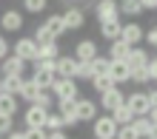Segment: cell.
Returning <instances> with one entry per match:
<instances>
[{
	"label": "cell",
	"instance_id": "cell-17",
	"mask_svg": "<svg viewBox=\"0 0 157 139\" xmlns=\"http://www.w3.org/2000/svg\"><path fill=\"white\" fill-rule=\"evenodd\" d=\"M75 68H77L75 57H57L54 60V74H57V77H71L75 80Z\"/></svg>",
	"mask_w": 157,
	"mask_h": 139
},
{
	"label": "cell",
	"instance_id": "cell-26",
	"mask_svg": "<svg viewBox=\"0 0 157 139\" xmlns=\"http://www.w3.org/2000/svg\"><path fill=\"white\" fill-rule=\"evenodd\" d=\"M57 57H60L57 40H54V43H46V45H37V60H57Z\"/></svg>",
	"mask_w": 157,
	"mask_h": 139
},
{
	"label": "cell",
	"instance_id": "cell-34",
	"mask_svg": "<svg viewBox=\"0 0 157 139\" xmlns=\"http://www.w3.org/2000/svg\"><path fill=\"white\" fill-rule=\"evenodd\" d=\"M109 62H112V60H109V57H100V54H97L94 60H91V68H94V77H97V74H109Z\"/></svg>",
	"mask_w": 157,
	"mask_h": 139
},
{
	"label": "cell",
	"instance_id": "cell-19",
	"mask_svg": "<svg viewBox=\"0 0 157 139\" xmlns=\"http://www.w3.org/2000/svg\"><path fill=\"white\" fill-rule=\"evenodd\" d=\"M17 108H20V99H17L14 94H3V91H0V114L14 116V114H17Z\"/></svg>",
	"mask_w": 157,
	"mask_h": 139
},
{
	"label": "cell",
	"instance_id": "cell-13",
	"mask_svg": "<svg viewBox=\"0 0 157 139\" xmlns=\"http://www.w3.org/2000/svg\"><path fill=\"white\" fill-rule=\"evenodd\" d=\"M94 57H97V43L94 40H89V37H86V40H80L75 45V60L77 62H91Z\"/></svg>",
	"mask_w": 157,
	"mask_h": 139
},
{
	"label": "cell",
	"instance_id": "cell-9",
	"mask_svg": "<svg viewBox=\"0 0 157 139\" xmlns=\"http://www.w3.org/2000/svg\"><path fill=\"white\" fill-rule=\"evenodd\" d=\"M75 105H77V99H57V114L63 116V125H66V128L80 125V119L75 114Z\"/></svg>",
	"mask_w": 157,
	"mask_h": 139
},
{
	"label": "cell",
	"instance_id": "cell-1",
	"mask_svg": "<svg viewBox=\"0 0 157 139\" xmlns=\"http://www.w3.org/2000/svg\"><path fill=\"white\" fill-rule=\"evenodd\" d=\"M49 91H52L54 99H80V97H77V94H80L77 80H71V77H57Z\"/></svg>",
	"mask_w": 157,
	"mask_h": 139
},
{
	"label": "cell",
	"instance_id": "cell-16",
	"mask_svg": "<svg viewBox=\"0 0 157 139\" xmlns=\"http://www.w3.org/2000/svg\"><path fill=\"white\" fill-rule=\"evenodd\" d=\"M75 114H77L80 122H94V116H97V105L91 102V99H77Z\"/></svg>",
	"mask_w": 157,
	"mask_h": 139
},
{
	"label": "cell",
	"instance_id": "cell-3",
	"mask_svg": "<svg viewBox=\"0 0 157 139\" xmlns=\"http://www.w3.org/2000/svg\"><path fill=\"white\" fill-rule=\"evenodd\" d=\"M117 122L112 119V114H106V116H94V122H91V131H94V139H114L117 136Z\"/></svg>",
	"mask_w": 157,
	"mask_h": 139
},
{
	"label": "cell",
	"instance_id": "cell-42",
	"mask_svg": "<svg viewBox=\"0 0 157 139\" xmlns=\"http://www.w3.org/2000/svg\"><path fill=\"white\" fill-rule=\"evenodd\" d=\"M143 12H157V0H140Z\"/></svg>",
	"mask_w": 157,
	"mask_h": 139
},
{
	"label": "cell",
	"instance_id": "cell-12",
	"mask_svg": "<svg viewBox=\"0 0 157 139\" xmlns=\"http://www.w3.org/2000/svg\"><path fill=\"white\" fill-rule=\"evenodd\" d=\"M0 77H23V71H26V62L20 57H14V54H9L6 60H0Z\"/></svg>",
	"mask_w": 157,
	"mask_h": 139
},
{
	"label": "cell",
	"instance_id": "cell-44",
	"mask_svg": "<svg viewBox=\"0 0 157 139\" xmlns=\"http://www.w3.org/2000/svg\"><path fill=\"white\" fill-rule=\"evenodd\" d=\"M49 139H69L63 131H49Z\"/></svg>",
	"mask_w": 157,
	"mask_h": 139
},
{
	"label": "cell",
	"instance_id": "cell-24",
	"mask_svg": "<svg viewBox=\"0 0 157 139\" xmlns=\"http://www.w3.org/2000/svg\"><path fill=\"white\" fill-rule=\"evenodd\" d=\"M112 119H114L117 125H132V122H134V114H132V108L123 102V105H117V108L112 111Z\"/></svg>",
	"mask_w": 157,
	"mask_h": 139
},
{
	"label": "cell",
	"instance_id": "cell-30",
	"mask_svg": "<svg viewBox=\"0 0 157 139\" xmlns=\"http://www.w3.org/2000/svg\"><path fill=\"white\" fill-rule=\"evenodd\" d=\"M63 128H66L63 125V116L57 114V111H54V114L49 111V116H46V131H63Z\"/></svg>",
	"mask_w": 157,
	"mask_h": 139
},
{
	"label": "cell",
	"instance_id": "cell-22",
	"mask_svg": "<svg viewBox=\"0 0 157 139\" xmlns=\"http://www.w3.org/2000/svg\"><path fill=\"white\" fill-rule=\"evenodd\" d=\"M89 82H91V88H94L97 94H106V91H112L117 85V82L112 80V74H97V77H91Z\"/></svg>",
	"mask_w": 157,
	"mask_h": 139
},
{
	"label": "cell",
	"instance_id": "cell-28",
	"mask_svg": "<svg viewBox=\"0 0 157 139\" xmlns=\"http://www.w3.org/2000/svg\"><path fill=\"white\" fill-rule=\"evenodd\" d=\"M40 94V88L34 85L32 80H26L23 82V88H20V94H17V99H26V102H34V97Z\"/></svg>",
	"mask_w": 157,
	"mask_h": 139
},
{
	"label": "cell",
	"instance_id": "cell-40",
	"mask_svg": "<svg viewBox=\"0 0 157 139\" xmlns=\"http://www.w3.org/2000/svg\"><path fill=\"white\" fill-rule=\"evenodd\" d=\"M143 37H146V43H149V45H151V48H157V26H154V29H151V31H146Z\"/></svg>",
	"mask_w": 157,
	"mask_h": 139
},
{
	"label": "cell",
	"instance_id": "cell-43",
	"mask_svg": "<svg viewBox=\"0 0 157 139\" xmlns=\"http://www.w3.org/2000/svg\"><path fill=\"white\" fill-rule=\"evenodd\" d=\"M6 139H26V134H23V131H9Z\"/></svg>",
	"mask_w": 157,
	"mask_h": 139
},
{
	"label": "cell",
	"instance_id": "cell-8",
	"mask_svg": "<svg viewBox=\"0 0 157 139\" xmlns=\"http://www.w3.org/2000/svg\"><path fill=\"white\" fill-rule=\"evenodd\" d=\"M120 40L128 43V45H137V43H143V26L137 23V20H128L120 26Z\"/></svg>",
	"mask_w": 157,
	"mask_h": 139
},
{
	"label": "cell",
	"instance_id": "cell-32",
	"mask_svg": "<svg viewBox=\"0 0 157 139\" xmlns=\"http://www.w3.org/2000/svg\"><path fill=\"white\" fill-rule=\"evenodd\" d=\"M94 77V68H91V62H77L75 68V80H91Z\"/></svg>",
	"mask_w": 157,
	"mask_h": 139
},
{
	"label": "cell",
	"instance_id": "cell-14",
	"mask_svg": "<svg viewBox=\"0 0 157 139\" xmlns=\"http://www.w3.org/2000/svg\"><path fill=\"white\" fill-rule=\"evenodd\" d=\"M149 60H151V57H149V51H146V48L132 45V51H128V57H126L123 62H126L132 71H137V68H146V66H149Z\"/></svg>",
	"mask_w": 157,
	"mask_h": 139
},
{
	"label": "cell",
	"instance_id": "cell-6",
	"mask_svg": "<svg viewBox=\"0 0 157 139\" xmlns=\"http://www.w3.org/2000/svg\"><path fill=\"white\" fill-rule=\"evenodd\" d=\"M46 116H49V111L40 108V105H26L23 111V125L26 128H46Z\"/></svg>",
	"mask_w": 157,
	"mask_h": 139
},
{
	"label": "cell",
	"instance_id": "cell-38",
	"mask_svg": "<svg viewBox=\"0 0 157 139\" xmlns=\"http://www.w3.org/2000/svg\"><path fill=\"white\" fill-rule=\"evenodd\" d=\"M26 139H49V131L46 128H26Z\"/></svg>",
	"mask_w": 157,
	"mask_h": 139
},
{
	"label": "cell",
	"instance_id": "cell-21",
	"mask_svg": "<svg viewBox=\"0 0 157 139\" xmlns=\"http://www.w3.org/2000/svg\"><path fill=\"white\" fill-rule=\"evenodd\" d=\"M120 26H123V23H120V17H114V20H103V23H100V34L112 43V40L120 37Z\"/></svg>",
	"mask_w": 157,
	"mask_h": 139
},
{
	"label": "cell",
	"instance_id": "cell-37",
	"mask_svg": "<svg viewBox=\"0 0 157 139\" xmlns=\"http://www.w3.org/2000/svg\"><path fill=\"white\" fill-rule=\"evenodd\" d=\"M9 131H14V116H6V114H0V136H6Z\"/></svg>",
	"mask_w": 157,
	"mask_h": 139
},
{
	"label": "cell",
	"instance_id": "cell-36",
	"mask_svg": "<svg viewBox=\"0 0 157 139\" xmlns=\"http://www.w3.org/2000/svg\"><path fill=\"white\" fill-rule=\"evenodd\" d=\"M132 82H137V85H146V82H151L149 68H137V71H132Z\"/></svg>",
	"mask_w": 157,
	"mask_h": 139
},
{
	"label": "cell",
	"instance_id": "cell-29",
	"mask_svg": "<svg viewBox=\"0 0 157 139\" xmlns=\"http://www.w3.org/2000/svg\"><path fill=\"white\" fill-rule=\"evenodd\" d=\"M54 40H57V37H54L49 29H46V26L40 23L37 26V29H34V43H37V45H46V43H54Z\"/></svg>",
	"mask_w": 157,
	"mask_h": 139
},
{
	"label": "cell",
	"instance_id": "cell-10",
	"mask_svg": "<svg viewBox=\"0 0 157 139\" xmlns=\"http://www.w3.org/2000/svg\"><path fill=\"white\" fill-rule=\"evenodd\" d=\"M94 17H97V23H103V20H114V17H120L117 0H97V3H94Z\"/></svg>",
	"mask_w": 157,
	"mask_h": 139
},
{
	"label": "cell",
	"instance_id": "cell-45",
	"mask_svg": "<svg viewBox=\"0 0 157 139\" xmlns=\"http://www.w3.org/2000/svg\"><path fill=\"white\" fill-rule=\"evenodd\" d=\"M149 119L154 122V128H157V105H151V111H149Z\"/></svg>",
	"mask_w": 157,
	"mask_h": 139
},
{
	"label": "cell",
	"instance_id": "cell-41",
	"mask_svg": "<svg viewBox=\"0 0 157 139\" xmlns=\"http://www.w3.org/2000/svg\"><path fill=\"white\" fill-rule=\"evenodd\" d=\"M146 68H149V77H151V80H157V57H151Z\"/></svg>",
	"mask_w": 157,
	"mask_h": 139
},
{
	"label": "cell",
	"instance_id": "cell-15",
	"mask_svg": "<svg viewBox=\"0 0 157 139\" xmlns=\"http://www.w3.org/2000/svg\"><path fill=\"white\" fill-rule=\"evenodd\" d=\"M109 74H112V80L117 82V85H123V82L132 80V68H128L123 60H112L109 62Z\"/></svg>",
	"mask_w": 157,
	"mask_h": 139
},
{
	"label": "cell",
	"instance_id": "cell-11",
	"mask_svg": "<svg viewBox=\"0 0 157 139\" xmlns=\"http://www.w3.org/2000/svg\"><path fill=\"white\" fill-rule=\"evenodd\" d=\"M126 102V94L120 91V85H114L112 91H106V94H100V108L106 111V114H112V111L117 105H123Z\"/></svg>",
	"mask_w": 157,
	"mask_h": 139
},
{
	"label": "cell",
	"instance_id": "cell-2",
	"mask_svg": "<svg viewBox=\"0 0 157 139\" xmlns=\"http://www.w3.org/2000/svg\"><path fill=\"white\" fill-rule=\"evenodd\" d=\"M12 54L20 57L23 62H34L37 60V43H34V37H17L14 45H12Z\"/></svg>",
	"mask_w": 157,
	"mask_h": 139
},
{
	"label": "cell",
	"instance_id": "cell-35",
	"mask_svg": "<svg viewBox=\"0 0 157 139\" xmlns=\"http://www.w3.org/2000/svg\"><path fill=\"white\" fill-rule=\"evenodd\" d=\"M114 139H140V136H137L134 125H120V128H117V136H114Z\"/></svg>",
	"mask_w": 157,
	"mask_h": 139
},
{
	"label": "cell",
	"instance_id": "cell-25",
	"mask_svg": "<svg viewBox=\"0 0 157 139\" xmlns=\"http://www.w3.org/2000/svg\"><path fill=\"white\" fill-rule=\"evenodd\" d=\"M132 125H134V131H137V136H140V139L154 134V122H151L149 116H134V122H132Z\"/></svg>",
	"mask_w": 157,
	"mask_h": 139
},
{
	"label": "cell",
	"instance_id": "cell-20",
	"mask_svg": "<svg viewBox=\"0 0 157 139\" xmlns=\"http://www.w3.org/2000/svg\"><path fill=\"white\" fill-rule=\"evenodd\" d=\"M117 9H120V14H126V17H128V20H134L137 14H143L140 0H117Z\"/></svg>",
	"mask_w": 157,
	"mask_h": 139
},
{
	"label": "cell",
	"instance_id": "cell-33",
	"mask_svg": "<svg viewBox=\"0 0 157 139\" xmlns=\"http://www.w3.org/2000/svg\"><path fill=\"white\" fill-rule=\"evenodd\" d=\"M52 102H54L52 91H40V94L34 97V102H29V105H40V108H46V111H52Z\"/></svg>",
	"mask_w": 157,
	"mask_h": 139
},
{
	"label": "cell",
	"instance_id": "cell-18",
	"mask_svg": "<svg viewBox=\"0 0 157 139\" xmlns=\"http://www.w3.org/2000/svg\"><path fill=\"white\" fill-rule=\"evenodd\" d=\"M128 51H132V45L123 43V40L117 37V40L109 43V54H106V57H109V60H126V57H128Z\"/></svg>",
	"mask_w": 157,
	"mask_h": 139
},
{
	"label": "cell",
	"instance_id": "cell-27",
	"mask_svg": "<svg viewBox=\"0 0 157 139\" xmlns=\"http://www.w3.org/2000/svg\"><path fill=\"white\" fill-rule=\"evenodd\" d=\"M43 26H46V29H49L54 37H63V34H66V26H63V17H60V14L46 17V20H43Z\"/></svg>",
	"mask_w": 157,
	"mask_h": 139
},
{
	"label": "cell",
	"instance_id": "cell-7",
	"mask_svg": "<svg viewBox=\"0 0 157 139\" xmlns=\"http://www.w3.org/2000/svg\"><path fill=\"white\" fill-rule=\"evenodd\" d=\"M0 29H3L6 34L20 31L23 29V12H20V9H6V12L0 14Z\"/></svg>",
	"mask_w": 157,
	"mask_h": 139
},
{
	"label": "cell",
	"instance_id": "cell-46",
	"mask_svg": "<svg viewBox=\"0 0 157 139\" xmlns=\"http://www.w3.org/2000/svg\"><path fill=\"white\" fill-rule=\"evenodd\" d=\"M149 99H151V105H157V88H154V91H149Z\"/></svg>",
	"mask_w": 157,
	"mask_h": 139
},
{
	"label": "cell",
	"instance_id": "cell-4",
	"mask_svg": "<svg viewBox=\"0 0 157 139\" xmlns=\"http://www.w3.org/2000/svg\"><path fill=\"white\" fill-rule=\"evenodd\" d=\"M126 105L132 108V114L134 116H149V111H151V99H149V91H132V94L126 97Z\"/></svg>",
	"mask_w": 157,
	"mask_h": 139
},
{
	"label": "cell",
	"instance_id": "cell-23",
	"mask_svg": "<svg viewBox=\"0 0 157 139\" xmlns=\"http://www.w3.org/2000/svg\"><path fill=\"white\" fill-rule=\"evenodd\" d=\"M23 77H0V91H3V94H20V88H23Z\"/></svg>",
	"mask_w": 157,
	"mask_h": 139
},
{
	"label": "cell",
	"instance_id": "cell-31",
	"mask_svg": "<svg viewBox=\"0 0 157 139\" xmlns=\"http://www.w3.org/2000/svg\"><path fill=\"white\" fill-rule=\"evenodd\" d=\"M46 6H49V0H23V12L29 14H40Z\"/></svg>",
	"mask_w": 157,
	"mask_h": 139
},
{
	"label": "cell",
	"instance_id": "cell-39",
	"mask_svg": "<svg viewBox=\"0 0 157 139\" xmlns=\"http://www.w3.org/2000/svg\"><path fill=\"white\" fill-rule=\"evenodd\" d=\"M9 51H12V45H9L6 34H0V60H6V57H9Z\"/></svg>",
	"mask_w": 157,
	"mask_h": 139
},
{
	"label": "cell",
	"instance_id": "cell-5",
	"mask_svg": "<svg viewBox=\"0 0 157 139\" xmlns=\"http://www.w3.org/2000/svg\"><path fill=\"white\" fill-rule=\"evenodd\" d=\"M60 17H63L66 31H77V29H83V26H86V12H83L80 6H69Z\"/></svg>",
	"mask_w": 157,
	"mask_h": 139
}]
</instances>
